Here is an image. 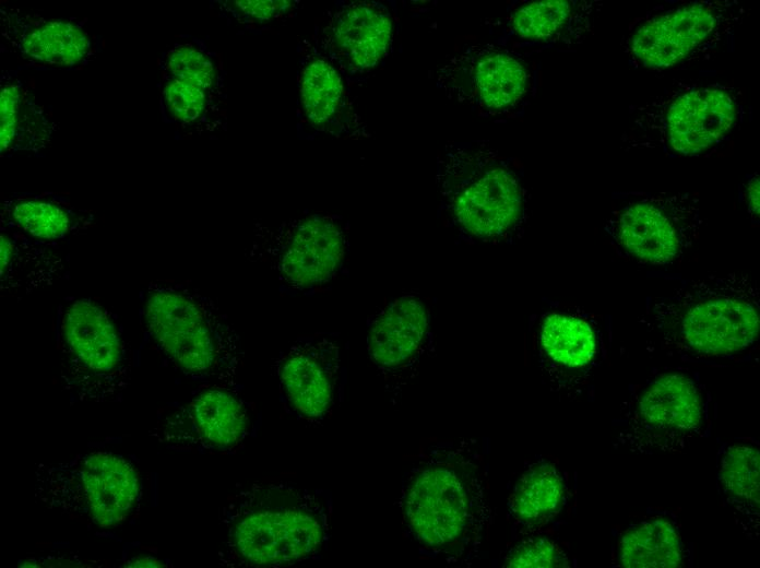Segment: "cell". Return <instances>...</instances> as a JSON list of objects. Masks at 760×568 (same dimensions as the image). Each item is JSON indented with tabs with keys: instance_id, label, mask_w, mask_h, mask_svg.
Returning <instances> with one entry per match:
<instances>
[{
	"instance_id": "6da1fadb",
	"label": "cell",
	"mask_w": 760,
	"mask_h": 568,
	"mask_svg": "<svg viewBox=\"0 0 760 568\" xmlns=\"http://www.w3.org/2000/svg\"><path fill=\"white\" fill-rule=\"evenodd\" d=\"M487 476L473 439L423 443L403 478L406 528L427 553L459 564L478 551L489 522Z\"/></svg>"
},
{
	"instance_id": "7a4b0ae2",
	"label": "cell",
	"mask_w": 760,
	"mask_h": 568,
	"mask_svg": "<svg viewBox=\"0 0 760 568\" xmlns=\"http://www.w3.org/2000/svg\"><path fill=\"white\" fill-rule=\"evenodd\" d=\"M219 561L230 567H284L314 560L331 537L332 498L290 481L238 489L222 511Z\"/></svg>"
},
{
	"instance_id": "3957f363",
	"label": "cell",
	"mask_w": 760,
	"mask_h": 568,
	"mask_svg": "<svg viewBox=\"0 0 760 568\" xmlns=\"http://www.w3.org/2000/svg\"><path fill=\"white\" fill-rule=\"evenodd\" d=\"M141 322L157 352L193 381L230 389L242 363L240 339L226 315L189 284L146 282Z\"/></svg>"
},
{
	"instance_id": "277c9868",
	"label": "cell",
	"mask_w": 760,
	"mask_h": 568,
	"mask_svg": "<svg viewBox=\"0 0 760 568\" xmlns=\"http://www.w3.org/2000/svg\"><path fill=\"white\" fill-rule=\"evenodd\" d=\"M436 180L447 222L465 238L499 242L522 230L527 197L521 175L489 142L447 143Z\"/></svg>"
},
{
	"instance_id": "5b68a950",
	"label": "cell",
	"mask_w": 760,
	"mask_h": 568,
	"mask_svg": "<svg viewBox=\"0 0 760 568\" xmlns=\"http://www.w3.org/2000/svg\"><path fill=\"white\" fill-rule=\"evenodd\" d=\"M760 294L745 273L685 280L645 300L643 319L675 344L705 356L751 346L759 333Z\"/></svg>"
},
{
	"instance_id": "8992f818",
	"label": "cell",
	"mask_w": 760,
	"mask_h": 568,
	"mask_svg": "<svg viewBox=\"0 0 760 568\" xmlns=\"http://www.w3.org/2000/svg\"><path fill=\"white\" fill-rule=\"evenodd\" d=\"M62 389L80 401H117L128 386L130 352L117 316L92 297H64L57 310Z\"/></svg>"
},
{
	"instance_id": "52a82bcc",
	"label": "cell",
	"mask_w": 760,
	"mask_h": 568,
	"mask_svg": "<svg viewBox=\"0 0 760 568\" xmlns=\"http://www.w3.org/2000/svg\"><path fill=\"white\" fill-rule=\"evenodd\" d=\"M36 497L50 509L98 528L116 526L133 512L140 477L127 459L93 452L66 463L40 464Z\"/></svg>"
},
{
	"instance_id": "ba28073f",
	"label": "cell",
	"mask_w": 760,
	"mask_h": 568,
	"mask_svg": "<svg viewBox=\"0 0 760 568\" xmlns=\"http://www.w3.org/2000/svg\"><path fill=\"white\" fill-rule=\"evenodd\" d=\"M701 224L699 200L689 193L626 192L614 200L604 230L621 257L666 265L692 247Z\"/></svg>"
},
{
	"instance_id": "9c48e42d",
	"label": "cell",
	"mask_w": 760,
	"mask_h": 568,
	"mask_svg": "<svg viewBox=\"0 0 760 568\" xmlns=\"http://www.w3.org/2000/svg\"><path fill=\"white\" fill-rule=\"evenodd\" d=\"M443 94L486 117H503L525 100L532 76L523 59L496 44L465 45L435 71Z\"/></svg>"
},
{
	"instance_id": "30bf717a",
	"label": "cell",
	"mask_w": 760,
	"mask_h": 568,
	"mask_svg": "<svg viewBox=\"0 0 760 568\" xmlns=\"http://www.w3.org/2000/svg\"><path fill=\"white\" fill-rule=\"evenodd\" d=\"M658 100V106H649L641 128L680 155H698L719 144L740 114L736 90L721 84L676 88Z\"/></svg>"
},
{
	"instance_id": "8fae6325",
	"label": "cell",
	"mask_w": 760,
	"mask_h": 568,
	"mask_svg": "<svg viewBox=\"0 0 760 568\" xmlns=\"http://www.w3.org/2000/svg\"><path fill=\"white\" fill-rule=\"evenodd\" d=\"M281 395L287 411L310 425L331 414L340 378V347L329 334L297 338L277 360Z\"/></svg>"
},
{
	"instance_id": "7c38bea8",
	"label": "cell",
	"mask_w": 760,
	"mask_h": 568,
	"mask_svg": "<svg viewBox=\"0 0 760 568\" xmlns=\"http://www.w3.org/2000/svg\"><path fill=\"white\" fill-rule=\"evenodd\" d=\"M253 425L248 404L236 392L209 386L168 414L158 434L162 441L177 448L229 451L246 440Z\"/></svg>"
},
{
	"instance_id": "4fadbf2b",
	"label": "cell",
	"mask_w": 760,
	"mask_h": 568,
	"mask_svg": "<svg viewBox=\"0 0 760 568\" xmlns=\"http://www.w3.org/2000/svg\"><path fill=\"white\" fill-rule=\"evenodd\" d=\"M270 256L272 269L290 289L323 285L339 272L346 252V239L331 216L310 215L295 223Z\"/></svg>"
},
{
	"instance_id": "5bb4252c",
	"label": "cell",
	"mask_w": 760,
	"mask_h": 568,
	"mask_svg": "<svg viewBox=\"0 0 760 568\" xmlns=\"http://www.w3.org/2000/svg\"><path fill=\"white\" fill-rule=\"evenodd\" d=\"M727 13L728 4L720 1L680 5L641 24L631 38V51L646 67H673L708 45Z\"/></svg>"
},
{
	"instance_id": "9a60e30c",
	"label": "cell",
	"mask_w": 760,
	"mask_h": 568,
	"mask_svg": "<svg viewBox=\"0 0 760 568\" xmlns=\"http://www.w3.org/2000/svg\"><path fill=\"white\" fill-rule=\"evenodd\" d=\"M429 316L423 301L402 296L371 319L368 353L385 380H406L427 344Z\"/></svg>"
},
{
	"instance_id": "2e32d148",
	"label": "cell",
	"mask_w": 760,
	"mask_h": 568,
	"mask_svg": "<svg viewBox=\"0 0 760 568\" xmlns=\"http://www.w3.org/2000/svg\"><path fill=\"white\" fill-rule=\"evenodd\" d=\"M4 230L0 235L1 296L19 299L69 279V257L57 242Z\"/></svg>"
},
{
	"instance_id": "e0dca14e",
	"label": "cell",
	"mask_w": 760,
	"mask_h": 568,
	"mask_svg": "<svg viewBox=\"0 0 760 568\" xmlns=\"http://www.w3.org/2000/svg\"><path fill=\"white\" fill-rule=\"evenodd\" d=\"M636 415L641 424L661 433H689L702 421L701 388L684 374H662L638 393Z\"/></svg>"
},
{
	"instance_id": "ac0fdd59",
	"label": "cell",
	"mask_w": 760,
	"mask_h": 568,
	"mask_svg": "<svg viewBox=\"0 0 760 568\" xmlns=\"http://www.w3.org/2000/svg\"><path fill=\"white\" fill-rule=\"evenodd\" d=\"M93 223V216L78 210L66 199L50 194H21L1 204V224L32 238L56 242L80 234Z\"/></svg>"
},
{
	"instance_id": "d6986e66",
	"label": "cell",
	"mask_w": 760,
	"mask_h": 568,
	"mask_svg": "<svg viewBox=\"0 0 760 568\" xmlns=\"http://www.w3.org/2000/svg\"><path fill=\"white\" fill-rule=\"evenodd\" d=\"M333 37L353 69L368 70L382 60L391 46L392 17L379 3H353L339 13Z\"/></svg>"
},
{
	"instance_id": "ffe728a7",
	"label": "cell",
	"mask_w": 760,
	"mask_h": 568,
	"mask_svg": "<svg viewBox=\"0 0 760 568\" xmlns=\"http://www.w3.org/2000/svg\"><path fill=\"white\" fill-rule=\"evenodd\" d=\"M13 36H7L24 57L52 66L80 63L91 49V40L79 25L62 20L15 17Z\"/></svg>"
},
{
	"instance_id": "44dd1931",
	"label": "cell",
	"mask_w": 760,
	"mask_h": 568,
	"mask_svg": "<svg viewBox=\"0 0 760 568\" xmlns=\"http://www.w3.org/2000/svg\"><path fill=\"white\" fill-rule=\"evenodd\" d=\"M586 2L544 0L524 4L511 13L508 36L527 42L558 43L578 39L586 29Z\"/></svg>"
},
{
	"instance_id": "7402d4cb",
	"label": "cell",
	"mask_w": 760,
	"mask_h": 568,
	"mask_svg": "<svg viewBox=\"0 0 760 568\" xmlns=\"http://www.w3.org/2000/svg\"><path fill=\"white\" fill-rule=\"evenodd\" d=\"M52 125L21 83L2 84L0 95V151H38L51 137Z\"/></svg>"
},
{
	"instance_id": "603a6c76",
	"label": "cell",
	"mask_w": 760,
	"mask_h": 568,
	"mask_svg": "<svg viewBox=\"0 0 760 568\" xmlns=\"http://www.w3.org/2000/svg\"><path fill=\"white\" fill-rule=\"evenodd\" d=\"M539 345L553 363L569 370L589 366L597 353V338L591 323L567 311H551L543 317Z\"/></svg>"
},
{
	"instance_id": "cb8c5ba5",
	"label": "cell",
	"mask_w": 760,
	"mask_h": 568,
	"mask_svg": "<svg viewBox=\"0 0 760 568\" xmlns=\"http://www.w3.org/2000/svg\"><path fill=\"white\" fill-rule=\"evenodd\" d=\"M563 495V481L555 465L536 463L518 481L509 498L510 512L527 528L541 526L558 513Z\"/></svg>"
},
{
	"instance_id": "d4e9b609",
	"label": "cell",
	"mask_w": 760,
	"mask_h": 568,
	"mask_svg": "<svg viewBox=\"0 0 760 568\" xmlns=\"http://www.w3.org/2000/svg\"><path fill=\"white\" fill-rule=\"evenodd\" d=\"M619 559L624 567L630 568H674L682 561V544L669 522L645 521L622 535Z\"/></svg>"
},
{
	"instance_id": "484cf974",
	"label": "cell",
	"mask_w": 760,
	"mask_h": 568,
	"mask_svg": "<svg viewBox=\"0 0 760 568\" xmlns=\"http://www.w3.org/2000/svg\"><path fill=\"white\" fill-rule=\"evenodd\" d=\"M759 452L750 447L733 445L721 459L719 478L729 500L746 510L759 509Z\"/></svg>"
},
{
	"instance_id": "4316f807",
	"label": "cell",
	"mask_w": 760,
	"mask_h": 568,
	"mask_svg": "<svg viewBox=\"0 0 760 568\" xmlns=\"http://www.w3.org/2000/svg\"><path fill=\"white\" fill-rule=\"evenodd\" d=\"M343 87L337 72L323 60L309 63L302 73L300 95L305 113L316 125L328 121L337 110Z\"/></svg>"
},
{
	"instance_id": "83f0119b",
	"label": "cell",
	"mask_w": 760,
	"mask_h": 568,
	"mask_svg": "<svg viewBox=\"0 0 760 568\" xmlns=\"http://www.w3.org/2000/svg\"><path fill=\"white\" fill-rule=\"evenodd\" d=\"M166 69L171 78L193 84L204 91L216 81L211 59L201 50L188 45L173 48L166 57Z\"/></svg>"
},
{
	"instance_id": "f1b7e54d",
	"label": "cell",
	"mask_w": 760,
	"mask_h": 568,
	"mask_svg": "<svg viewBox=\"0 0 760 568\" xmlns=\"http://www.w3.org/2000/svg\"><path fill=\"white\" fill-rule=\"evenodd\" d=\"M504 567H568V559L560 547L545 537L523 541L507 555Z\"/></svg>"
},
{
	"instance_id": "f546056e",
	"label": "cell",
	"mask_w": 760,
	"mask_h": 568,
	"mask_svg": "<svg viewBox=\"0 0 760 568\" xmlns=\"http://www.w3.org/2000/svg\"><path fill=\"white\" fill-rule=\"evenodd\" d=\"M163 98L176 119L192 122L205 109V91L187 82L170 78L164 86Z\"/></svg>"
},
{
	"instance_id": "4dcf8cb0",
	"label": "cell",
	"mask_w": 760,
	"mask_h": 568,
	"mask_svg": "<svg viewBox=\"0 0 760 568\" xmlns=\"http://www.w3.org/2000/svg\"><path fill=\"white\" fill-rule=\"evenodd\" d=\"M235 5L246 15L258 20L276 16L286 7L285 1H235Z\"/></svg>"
},
{
	"instance_id": "1f68e13d",
	"label": "cell",
	"mask_w": 760,
	"mask_h": 568,
	"mask_svg": "<svg viewBox=\"0 0 760 568\" xmlns=\"http://www.w3.org/2000/svg\"><path fill=\"white\" fill-rule=\"evenodd\" d=\"M745 199L748 211L753 218L760 214V185L758 174L748 177L745 184Z\"/></svg>"
},
{
	"instance_id": "d6a6232c",
	"label": "cell",
	"mask_w": 760,
	"mask_h": 568,
	"mask_svg": "<svg viewBox=\"0 0 760 568\" xmlns=\"http://www.w3.org/2000/svg\"><path fill=\"white\" fill-rule=\"evenodd\" d=\"M126 567H163L164 565L156 558L150 556H138L126 561Z\"/></svg>"
}]
</instances>
